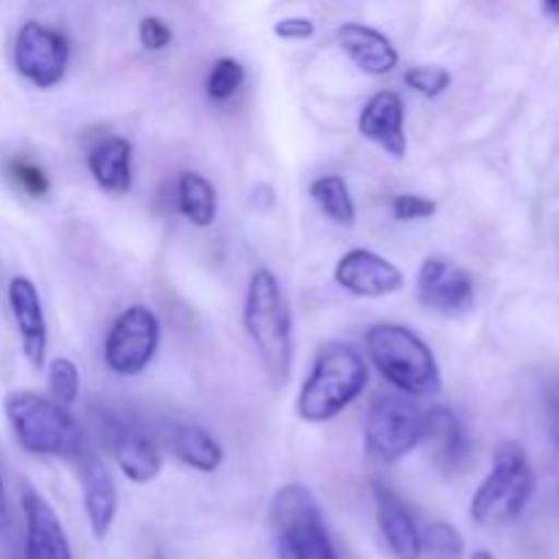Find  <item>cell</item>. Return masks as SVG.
I'll return each instance as SVG.
<instances>
[{"label":"cell","mask_w":559,"mask_h":559,"mask_svg":"<svg viewBox=\"0 0 559 559\" xmlns=\"http://www.w3.org/2000/svg\"><path fill=\"white\" fill-rule=\"evenodd\" d=\"M243 328L276 388L293 374V311L282 284L267 267H257L246 287Z\"/></svg>","instance_id":"obj_1"},{"label":"cell","mask_w":559,"mask_h":559,"mask_svg":"<svg viewBox=\"0 0 559 559\" xmlns=\"http://www.w3.org/2000/svg\"><path fill=\"white\" fill-rule=\"evenodd\" d=\"M3 413L16 445L31 456L71 459L87 445L71 409L60 407L52 396L36 391H11L3 399Z\"/></svg>","instance_id":"obj_2"},{"label":"cell","mask_w":559,"mask_h":559,"mask_svg":"<svg viewBox=\"0 0 559 559\" xmlns=\"http://www.w3.org/2000/svg\"><path fill=\"white\" fill-rule=\"evenodd\" d=\"M369 385V366L353 344H328L320 349L295 402L306 424H328L342 415Z\"/></svg>","instance_id":"obj_3"},{"label":"cell","mask_w":559,"mask_h":559,"mask_svg":"<svg viewBox=\"0 0 559 559\" xmlns=\"http://www.w3.org/2000/svg\"><path fill=\"white\" fill-rule=\"evenodd\" d=\"M366 353L382 377L409 399L435 396L442 391L440 364L429 344L409 328L380 322L366 331Z\"/></svg>","instance_id":"obj_4"},{"label":"cell","mask_w":559,"mask_h":559,"mask_svg":"<svg viewBox=\"0 0 559 559\" xmlns=\"http://www.w3.org/2000/svg\"><path fill=\"white\" fill-rule=\"evenodd\" d=\"M535 495V473L527 451L519 442H502L491 469L469 502V516L480 527H506L524 513Z\"/></svg>","instance_id":"obj_5"},{"label":"cell","mask_w":559,"mask_h":559,"mask_svg":"<svg viewBox=\"0 0 559 559\" xmlns=\"http://www.w3.org/2000/svg\"><path fill=\"white\" fill-rule=\"evenodd\" d=\"M271 533L278 559H338L320 502L304 484H287L273 495Z\"/></svg>","instance_id":"obj_6"},{"label":"cell","mask_w":559,"mask_h":559,"mask_svg":"<svg viewBox=\"0 0 559 559\" xmlns=\"http://www.w3.org/2000/svg\"><path fill=\"white\" fill-rule=\"evenodd\" d=\"M424 440V407L404 393H382L371 402L364 426L366 453L382 464H396Z\"/></svg>","instance_id":"obj_7"},{"label":"cell","mask_w":559,"mask_h":559,"mask_svg":"<svg viewBox=\"0 0 559 559\" xmlns=\"http://www.w3.org/2000/svg\"><path fill=\"white\" fill-rule=\"evenodd\" d=\"M162 342L158 317L147 306L134 304L115 317L104 342V364L118 377H136L156 358Z\"/></svg>","instance_id":"obj_8"},{"label":"cell","mask_w":559,"mask_h":559,"mask_svg":"<svg viewBox=\"0 0 559 559\" xmlns=\"http://www.w3.org/2000/svg\"><path fill=\"white\" fill-rule=\"evenodd\" d=\"M69 58L71 49L63 33L36 20L22 22L14 38V69L31 85L41 91L60 85L69 69Z\"/></svg>","instance_id":"obj_9"},{"label":"cell","mask_w":559,"mask_h":559,"mask_svg":"<svg viewBox=\"0 0 559 559\" xmlns=\"http://www.w3.org/2000/svg\"><path fill=\"white\" fill-rule=\"evenodd\" d=\"M418 300L442 317H464L475 309V282L448 257H426L418 271Z\"/></svg>","instance_id":"obj_10"},{"label":"cell","mask_w":559,"mask_h":559,"mask_svg":"<svg viewBox=\"0 0 559 559\" xmlns=\"http://www.w3.org/2000/svg\"><path fill=\"white\" fill-rule=\"evenodd\" d=\"M333 278L355 298H388L404 289L402 267L371 249H349L333 267Z\"/></svg>","instance_id":"obj_11"},{"label":"cell","mask_w":559,"mask_h":559,"mask_svg":"<svg viewBox=\"0 0 559 559\" xmlns=\"http://www.w3.org/2000/svg\"><path fill=\"white\" fill-rule=\"evenodd\" d=\"M76 469L82 478V502H85L87 524L96 540H104L112 530L115 516H118V489L109 475L107 464L98 459V453L91 445L76 453Z\"/></svg>","instance_id":"obj_12"},{"label":"cell","mask_w":559,"mask_h":559,"mask_svg":"<svg viewBox=\"0 0 559 559\" xmlns=\"http://www.w3.org/2000/svg\"><path fill=\"white\" fill-rule=\"evenodd\" d=\"M9 306L11 317H14L16 333H20L22 353H25L27 364L33 369H41L47 360V317H44L41 295H38L36 284L27 276H14L9 282Z\"/></svg>","instance_id":"obj_13"},{"label":"cell","mask_w":559,"mask_h":559,"mask_svg":"<svg viewBox=\"0 0 559 559\" xmlns=\"http://www.w3.org/2000/svg\"><path fill=\"white\" fill-rule=\"evenodd\" d=\"M22 516H25V559H74L58 513L31 486L22 489Z\"/></svg>","instance_id":"obj_14"},{"label":"cell","mask_w":559,"mask_h":559,"mask_svg":"<svg viewBox=\"0 0 559 559\" xmlns=\"http://www.w3.org/2000/svg\"><path fill=\"white\" fill-rule=\"evenodd\" d=\"M358 131L364 140L374 142L391 158L407 156L404 131V102L396 91H380L364 104L358 115Z\"/></svg>","instance_id":"obj_15"},{"label":"cell","mask_w":559,"mask_h":559,"mask_svg":"<svg viewBox=\"0 0 559 559\" xmlns=\"http://www.w3.org/2000/svg\"><path fill=\"white\" fill-rule=\"evenodd\" d=\"M374 508H377V527H380L382 544L388 546L393 559H420L424 546H420V527L409 508L404 506L402 497L388 486L374 484Z\"/></svg>","instance_id":"obj_16"},{"label":"cell","mask_w":559,"mask_h":559,"mask_svg":"<svg viewBox=\"0 0 559 559\" xmlns=\"http://www.w3.org/2000/svg\"><path fill=\"white\" fill-rule=\"evenodd\" d=\"M336 41L349 60L369 76H385L399 66L391 38L364 22H344L336 27Z\"/></svg>","instance_id":"obj_17"},{"label":"cell","mask_w":559,"mask_h":559,"mask_svg":"<svg viewBox=\"0 0 559 559\" xmlns=\"http://www.w3.org/2000/svg\"><path fill=\"white\" fill-rule=\"evenodd\" d=\"M420 442L429 445L435 464L445 473H453L459 464H464L469 453L467 435H464L456 413L448 407L424 409V440Z\"/></svg>","instance_id":"obj_18"},{"label":"cell","mask_w":559,"mask_h":559,"mask_svg":"<svg viewBox=\"0 0 559 559\" xmlns=\"http://www.w3.org/2000/svg\"><path fill=\"white\" fill-rule=\"evenodd\" d=\"M131 156L134 145L126 136H107L102 145H96L87 156V169L98 189L109 194H126L131 189Z\"/></svg>","instance_id":"obj_19"},{"label":"cell","mask_w":559,"mask_h":559,"mask_svg":"<svg viewBox=\"0 0 559 559\" xmlns=\"http://www.w3.org/2000/svg\"><path fill=\"white\" fill-rule=\"evenodd\" d=\"M112 448L120 473L131 484H151V480H156L162 475V456H158L156 445L145 435H140V431H118V437L112 440Z\"/></svg>","instance_id":"obj_20"},{"label":"cell","mask_w":559,"mask_h":559,"mask_svg":"<svg viewBox=\"0 0 559 559\" xmlns=\"http://www.w3.org/2000/svg\"><path fill=\"white\" fill-rule=\"evenodd\" d=\"M169 448L180 464L197 469V473H216L224 462L222 445L200 426H175Z\"/></svg>","instance_id":"obj_21"},{"label":"cell","mask_w":559,"mask_h":559,"mask_svg":"<svg viewBox=\"0 0 559 559\" xmlns=\"http://www.w3.org/2000/svg\"><path fill=\"white\" fill-rule=\"evenodd\" d=\"M178 207L194 227H211L218 213V197L211 180L200 173H183L178 178Z\"/></svg>","instance_id":"obj_22"},{"label":"cell","mask_w":559,"mask_h":559,"mask_svg":"<svg viewBox=\"0 0 559 559\" xmlns=\"http://www.w3.org/2000/svg\"><path fill=\"white\" fill-rule=\"evenodd\" d=\"M309 194L314 200V205L333 224H338V227H353L355 218H358V207H355L353 194H349L347 180L338 178V175H322V178H317L309 186Z\"/></svg>","instance_id":"obj_23"},{"label":"cell","mask_w":559,"mask_h":559,"mask_svg":"<svg viewBox=\"0 0 559 559\" xmlns=\"http://www.w3.org/2000/svg\"><path fill=\"white\" fill-rule=\"evenodd\" d=\"M420 546L424 555L431 559H462L464 557V538L453 524L431 522L420 530Z\"/></svg>","instance_id":"obj_24"},{"label":"cell","mask_w":559,"mask_h":559,"mask_svg":"<svg viewBox=\"0 0 559 559\" xmlns=\"http://www.w3.org/2000/svg\"><path fill=\"white\" fill-rule=\"evenodd\" d=\"M47 385H49V396L60 404V407L71 409L80 399V369L71 358H55L49 364V374H47Z\"/></svg>","instance_id":"obj_25"},{"label":"cell","mask_w":559,"mask_h":559,"mask_svg":"<svg viewBox=\"0 0 559 559\" xmlns=\"http://www.w3.org/2000/svg\"><path fill=\"white\" fill-rule=\"evenodd\" d=\"M246 80V69L240 60L235 58H218L216 63H213L211 74H207V96L213 98V102H227V98H233L235 93H238V87L243 85Z\"/></svg>","instance_id":"obj_26"},{"label":"cell","mask_w":559,"mask_h":559,"mask_svg":"<svg viewBox=\"0 0 559 559\" xmlns=\"http://www.w3.org/2000/svg\"><path fill=\"white\" fill-rule=\"evenodd\" d=\"M451 71L442 69V66H413V69L404 71V82L426 98L442 96L451 87Z\"/></svg>","instance_id":"obj_27"},{"label":"cell","mask_w":559,"mask_h":559,"mask_svg":"<svg viewBox=\"0 0 559 559\" xmlns=\"http://www.w3.org/2000/svg\"><path fill=\"white\" fill-rule=\"evenodd\" d=\"M9 175H11V180H14V183L25 191V194L36 197V200L38 197H47L49 180L38 164L27 162V158H11Z\"/></svg>","instance_id":"obj_28"},{"label":"cell","mask_w":559,"mask_h":559,"mask_svg":"<svg viewBox=\"0 0 559 559\" xmlns=\"http://www.w3.org/2000/svg\"><path fill=\"white\" fill-rule=\"evenodd\" d=\"M437 213V202L424 194H399L393 200V216L399 222H420V218H431Z\"/></svg>","instance_id":"obj_29"},{"label":"cell","mask_w":559,"mask_h":559,"mask_svg":"<svg viewBox=\"0 0 559 559\" xmlns=\"http://www.w3.org/2000/svg\"><path fill=\"white\" fill-rule=\"evenodd\" d=\"M140 44L147 52H162L173 44V27L162 16H145L140 22Z\"/></svg>","instance_id":"obj_30"},{"label":"cell","mask_w":559,"mask_h":559,"mask_svg":"<svg viewBox=\"0 0 559 559\" xmlns=\"http://www.w3.org/2000/svg\"><path fill=\"white\" fill-rule=\"evenodd\" d=\"M273 33L284 41H306L314 36V22L309 16H284L273 25Z\"/></svg>","instance_id":"obj_31"},{"label":"cell","mask_w":559,"mask_h":559,"mask_svg":"<svg viewBox=\"0 0 559 559\" xmlns=\"http://www.w3.org/2000/svg\"><path fill=\"white\" fill-rule=\"evenodd\" d=\"M5 519H9V497H5V484L0 475V527L5 524Z\"/></svg>","instance_id":"obj_32"},{"label":"cell","mask_w":559,"mask_h":559,"mask_svg":"<svg viewBox=\"0 0 559 559\" xmlns=\"http://www.w3.org/2000/svg\"><path fill=\"white\" fill-rule=\"evenodd\" d=\"M540 11H544V14L549 16V20H555L557 25H559V0H551V3H544V5H540Z\"/></svg>","instance_id":"obj_33"},{"label":"cell","mask_w":559,"mask_h":559,"mask_svg":"<svg viewBox=\"0 0 559 559\" xmlns=\"http://www.w3.org/2000/svg\"><path fill=\"white\" fill-rule=\"evenodd\" d=\"M469 559H495V555H491V551H486V549H478Z\"/></svg>","instance_id":"obj_34"}]
</instances>
